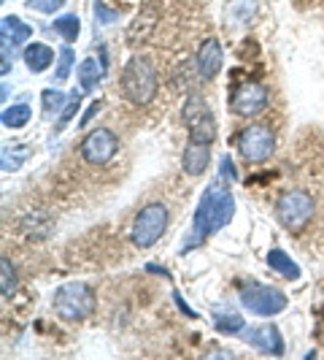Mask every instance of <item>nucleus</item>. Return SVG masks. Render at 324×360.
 Returning <instances> with one entry per match:
<instances>
[{"label": "nucleus", "instance_id": "f257e3e1", "mask_svg": "<svg viewBox=\"0 0 324 360\" xmlns=\"http://www.w3.org/2000/svg\"><path fill=\"white\" fill-rule=\"evenodd\" d=\"M157 68L144 54H133L122 71V95L135 106H146L157 95Z\"/></svg>", "mask_w": 324, "mask_h": 360}, {"label": "nucleus", "instance_id": "f03ea898", "mask_svg": "<svg viewBox=\"0 0 324 360\" xmlns=\"http://www.w3.org/2000/svg\"><path fill=\"white\" fill-rule=\"evenodd\" d=\"M313 212H316V203H313V195L306 190H284L276 198V219L289 233L306 231L313 219Z\"/></svg>", "mask_w": 324, "mask_h": 360}, {"label": "nucleus", "instance_id": "7ed1b4c3", "mask_svg": "<svg viewBox=\"0 0 324 360\" xmlns=\"http://www.w3.org/2000/svg\"><path fill=\"white\" fill-rule=\"evenodd\" d=\"M52 307L62 320H87L95 311V292L87 282H65L54 292Z\"/></svg>", "mask_w": 324, "mask_h": 360}, {"label": "nucleus", "instance_id": "20e7f679", "mask_svg": "<svg viewBox=\"0 0 324 360\" xmlns=\"http://www.w3.org/2000/svg\"><path fill=\"white\" fill-rule=\"evenodd\" d=\"M165 228H168V206L165 203H149L133 219L130 238L138 250H149L162 238Z\"/></svg>", "mask_w": 324, "mask_h": 360}, {"label": "nucleus", "instance_id": "39448f33", "mask_svg": "<svg viewBox=\"0 0 324 360\" xmlns=\"http://www.w3.org/2000/svg\"><path fill=\"white\" fill-rule=\"evenodd\" d=\"M184 122L192 144H214L216 139V120L214 111L205 106V101L198 95H189L184 103Z\"/></svg>", "mask_w": 324, "mask_h": 360}, {"label": "nucleus", "instance_id": "423d86ee", "mask_svg": "<svg viewBox=\"0 0 324 360\" xmlns=\"http://www.w3.org/2000/svg\"><path fill=\"white\" fill-rule=\"evenodd\" d=\"M241 304H243V309H249L252 314L273 317V314H278V311L287 309V295L278 288L259 285V282H249L246 288L241 290Z\"/></svg>", "mask_w": 324, "mask_h": 360}, {"label": "nucleus", "instance_id": "0eeeda50", "mask_svg": "<svg viewBox=\"0 0 324 360\" xmlns=\"http://www.w3.org/2000/svg\"><path fill=\"white\" fill-rule=\"evenodd\" d=\"M238 152L246 162H265L276 152V136L268 125H254L243 127L238 136Z\"/></svg>", "mask_w": 324, "mask_h": 360}, {"label": "nucleus", "instance_id": "6e6552de", "mask_svg": "<svg viewBox=\"0 0 324 360\" xmlns=\"http://www.w3.org/2000/svg\"><path fill=\"white\" fill-rule=\"evenodd\" d=\"M119 152V136L111 127H95L81 141V158L90 165H106Z\"/></svg>", "mask_w": 324, "mask_h": 360}, {"label": "nucleus", "instance_id": "1a4fd4ad", "mask_svg": "<svg viewBox=\"0 0 324 360\" xmlns=\"http://www.w3.org/2000/svg\"><path fill=\"white\" fill-rule=\"evenodd\" d=\"M268 101L270 95L268 90L259 84V82H243V84H238L230 95V106L238 117H257V114H262L265 108H268Z\"/></svg>", "mask_w": 324, "mask_h": 360}, {"label": "nucleus", "instance_id": "9d476101", "mask_svg": "<svg viewBox=\"0 0 324 360\" xmlns=\"http://www.w3.org/2000/svg\"><path fill=\"white\" fill-rule=\"evenodd\" d=\"M241 339L254 347L257 352L262 355H284V339H281V330L273 323H262V325H252V328H243L241 330Z\"/></svg>", "mask_w": 324, "mask_h": 360}, {"label": "nucleus", "instance_id": "9b49d317", "mask_svg": "<svg viewBox=\"0 0 324 360\" xmlns=\"http://www.w3.org/2000/svg\"><path fill=\"white\" fill-rule=\"evenodd\" d=\"M222 65H224V52H222V44H219L216 38H205V41L200 44L198 57H195L198 76L203 79V82H211V79H216V76H219Z\"/></svg>", "mask_w": 324, "mask_h": 360}, {"label": "nucleus", "instance_id": "f8f14e48", "mask_svg": "<svg viewBox=\"0 0 324 360\" xmlns=\"http://www.w3.org/2000/svg\"><path fill=\"white\" fill-rule=\"evenodd\" d=\"M235 217V198L230 190L211 184V231H222L224 225H230Z\"/></svg>", "mask_w": 324, "mask_h": 360}, {"label": "nucleus", "instance_id": "ddd939ff", "mask_svg": "<svg viewBox=\"0 0 324 360\" xmlns=\"http://www.w3.org/2000/svg\"><path fill=\"white\" fill-rule=\"evenodd\" d=\"M211 162V146L208 144H189L184 146V155H181V168L189 174V176H203L205 168Z\"/></svg>", "mask_w": 324, "mask_h": 360}, {"label": "nucleus", "instance_id": "4468645a", "mask_svg": "<svg viewBox=\"0 0 324 360\" xmlns=\"http://www.w3.org/2000/svg\"><path fill=\"white\" fill-rule=\"evenodd\" d=\"M22 57H25V65H27V68H30L33 73H43L54 63L52 46L41 44V41H33V44H27V46H25V52H22Z\"/></svg>", "mask_w": 324, "mask_h": 360}, {"label": "nucleus", "instance_id": "2eb2a0df", "mask_svg": "<svg viewBox=\"0 0 324 360\" xmlns=\"http://www.w3.org/2000/svg\"><path fill=\"white\" fill-rule=\"evenodd\" d=\"M268 266L273 274H278V276H284V279H289V282H295V279H300V266L289 257L284 250H278V247H273L268 252Z\"/></svg>", "mask_w": 324, "mask_h": 360}, {"label": "nucleus", "instance_id": "dca6fc26", "mask_svg": "<svg viewBox=\"0 0 324 360\" xmlns=\"http://www.w3.org/2000/svg\"><path fill=\"white\" fill-rule=\"evenodd\" d=\"M0 27H3V41H11V46H19L33 36V27L25 25L19 17H3Z\"/></svg>", "mask_w": 324, "mask_h": 360}, {"label": "nucleus", "instance_id": "f3484780", "mask_svg": "<svg viewBox=\"0 0 324 360\" xmlns=\"http://www.w3.org/2000/svg\"><path fill=\"white\" fill-rule=\"evenodd\" d=\"M76 79H79V84H81V92H92L100 84V79H103V68L97 65L95 57H87V60L76 68Z\"/></svg>", "mask_w": 324, "mask_h": 360}, {"label": "nucleus", "instance_id": "a211bd4d", "mask_svg": "<svg viewBox=\"0 0 324 360\" xmlns=\"http://www.w3.org/2000/svg\"><path fill=\"white\" fill-rule=\"evenodd\" d=\"M52 30L65 44H73L79 38V33H81V19L76 17V14H62V17H57L52 22Z\"/></svg>", "mask_w": 324, "mask_h": 360}, {"label": "nucleus", "instance_id": "6ab92c4d", "mask_svg": "<svg viewBox=\"0 0 324 360\" xmlns=\"http://www.w3.org/2000/svg\"><path fill=\"white\" fill-rule=\"evenodd\" d=\"M30 117H33V108L27 106V103H17V106H8L3 108V125L11 127V130H19V127H25L30 122Z\"/></svg>", "mask_w": 324, "mask_h": 360}, {"label": "nucleus", "instance_id": "aec40b11", "mask_svg": "<svg viewBox=\"0 0 324 360\" xmlns=\"http://www.w3.org/2000/svg\"><path fill=\"white\" fill-rule=\"evenodd\" d=\"M0 271H3V274H0V290H3L6 298H11L14 290H17V269H14V263H11L8 255L0 257Z\"/></svg>", "mask_w": 324, "mask_h": 360}, {"label": "nucleus", "instance_id": "412c9836", "mask_svg": "<svg viewBox=\"0 0 324 360\" xmlns=\"http://www.w3.org/2000/svg\"><path fill=\"white\" fill-rule=\"evenodd\" d=\"M79 108H81V92H71V98H68V103H65V108L60 111V117H57V125H54V133H62L65 127L73 122V117L79 114Z\"/></svg>", "mask_w": 324, "mask_h": 360}, {"label": "nucleus", "instance_id": "4be33fe9", "mask_svg": "<svg viewBox=\"0 0 324 360\" xmlns=\"http://www.w3.org/2000/svg\"><path fill=\"white\" fill-rule=\"evenodd\" d=\"M214 328L222 333V336H235V333H241L243 328H246V323H243V317L241 314H219L214 320Z\"/></svg>", "mask_w": 324, "mask_h": 360}, {"label": "nucleus", "instance_id": "5701e85b", "mask_svg": "<svg viewBox=\"0 0 324 360\" xmlns=\"http://www.w3.org/2000/svg\"><path fill=\"white\" fill-rule=\"evenodd\" d=\"M60 63H57V71H54V82H65L68 76H71V68L73 63H76V52H73L71 44H65L62 49H60V57H57Z\"/></svg>", "mask_w": 324, "mask_h": 360}, {"label": "nucleus", "instance_id": "b1692460", "mask_svg": "<svg viewBox=\"0 0 324 360\" xmlns=\"http://www.w3.org/2000/svg\"><path fill=\"white\" fill-rule=\"evenodd\" d=\"M68 98H71V95H62V92H57V90H46L43 92V114L49 117L52 111H62L65 103H68Z\"/></svg>", "mask_w": 324, "mask_h": 360}, {"label": "nucleus", "instance_id": "393cba45", "mask_svg": "<svg viewBox=\"0 0 324 360\" xmlns=\"http://www.w3.org/2000/svg\"><path fill=\"white\" fill-rule=\"evenodd\" d=\"M68 0H27V8L41 11V14H54L57 8H62Z\"/></svg>", "mask_w": 324, "mask_h": 360}, {"label": "nucleus", "instance_id": "a878e982", "mask_svg": "<svg viewBox=\"0 0 324 360\" xmlns=\"http://www.w3.org/2000/svg\"><path fill=\"white\" fill-rule=\"evenodd\" d=\"M95 19L103 25H111V22H116V11H111L103 0H95Z\"/></svg>", "mask_w": 324, "mask_h": 360}, {"label": "nucleus", "instance_id": "bb28decb", "mask_svg": "<svg viewBox=\"0 0 324 360\" xmlns=\"http://www.w3.org/2000/svg\"><path fill=\"white\" fill-rule=\"evenodd\" d=\"M219 171H222V176H227V179H235L238 174H235V168H233V160L224 155L222 160H219Z\"/></svg>", "mask_w": 324, "mask_h": 360}, {"label": "nucleus", "instance_id": "cd10ccee", "mask_svg": "<svg viewBox=\"0 0 324 360\" xmlns=\"http://www.w3.org/2000/svg\"><path fill=\"white\" fill-rule=\"evenodd\" d=\"M100 108H103V101H95V103H92V106L87 108V114L81 117V122H79V125H81V127H87V125H90V122H92V117H95V114H97Z\"/></svg>", "mask_w": 324, "mask_h": 360}, {"label": "nucleus", "instance_id": "c85d7f7f", "mask_svg": "<svg viewBox=\"0 0 324 360\" xmlns=\"http://www.w3.org/2000/svg\"><path fill=\"white\" fill-rule=\"evenodd\" d=\"M176 304H179V309H181V311H184V314H187V317H198V314H195L192 309H189V307H187V304H184V301H181L179 295H176Z\"/></svg>", "mask_w": 324, "mask_h": 360}]
</instances>
